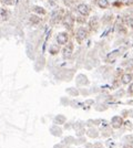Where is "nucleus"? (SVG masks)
<instances>
[{
    "label": "nucleus",
    "instance_id": "obj_7",
    "mask_svg": "<svg viewBox=\"0 0 133 148\" xmlns=\"http://www.w3.org/2000/svg\"><path fill=\"white\" fill-rule=\"evenodd\" d=\"M98 6H99L100 8H102V9L108 8L109 1L108 0H98Z\"/></svg>",
    "mask_w": 133,
    "mask_h": 148
},
{
    "label": "nucleus",
    "instance_id": "obj_10",
    "mask_svg": "<svg viewBox=\"0 0 133 148\" xmlns=\"http://www.w3.org/2000/svg\"><path fill=\"white\" fill-rule=\"evenodd\" d=\"M120 123H121V118H120V117H118V116L114 117V118H113V121H112V124H113V126H114V127H119V126H120Z\"/></svg>",
    "mask_w": 133,
    "mask_h": 148
},
{
    "label": "nucleus",
    "instance_id": "obj_6",
    "mask_svg": "<svg viewBox=\"0 0 133 148\" xmlns=\"http://www.w3.org/2000/svg\"><path fill=\"white\" fill-rule=\"evenodd\" d=\"M9 11L8 10H6V9H1L0 10V17H1V19L2 20H7L9 18Z\"/></svg>",
    "mask_w": 133,
    "mask_h": 148
},
{
    "label": "nucleus",
    "instance_id": "obj_14",
    "mask_svg": "<svg viewBox=\"0 0 133 148\" xmlns=\"http://www.w3.org/2000/svg\"><path fill=\"white\" fill-rule=\"evenodd\" d=\"M51 50H52V52H51V53H53V54H56V53L58 52V50H57V47H56V45H51Z\"/></svg>",
    "mask_w": 133,
    "mask_h": 148
},
{
    "label": "nucleus",
    "instance_id": "obj_13",
    "mask_svg": "<svg viewBox=\"0 0 133 148\" xmlns=\"http://www.w3.org/2000/svg\"><path fill=\"white\" fill-rule=\"evenodd\" d=\"M3 1V3H6L7 6H12V5H15V0H2Z\"/></svg>",
    "mask_w": 133,
    "mask_h": 148
},
{
    "label": "nucleus",
    "instance_id": "obj_1",
    "mask_svg": "<svg viewBox=\"0 0 133 148\" xmlns=\"http://www.w3.org/2000/svg\"><path fill=\"white\" fill-rule=\"evenodd\" d=\"M87 38V30L84 28H79L77 31V40L79 42L83 41Z\"/></svg>",
    "mask_w": 133,
    "mask_h": 148
},
{
    "label": "nucleus",
    "instance_id": "obj_9",
    "mask_svg": "<svg viewBox=\"0 0 133 148\" xmlns=\"http://www.w3.org/2000/svg\"><path fill=\"white\" fill-rule=\"evenodd\" d=\"M71 52H72V44H69V48L66 47V49H64V58H66V57H70Z\"/></svg>",
    "mask_w": 133,
    "mask_h": 148
},
{
    "label": "nucleus",
    "instance_id": "obj_17",
    "mask_svg": "<svg viewBox=\"0 0 133 148\" xmlns=\"http://www.w3.org/2000/svg\"><path fill=\"white\" fill-rule=\"evenodd\" d=\"M129 92H130V93H132V94H133V84L131 85V86H130V89H129Z\"/></svg>",
    "mask_w": 133,
    "mask_h": 148
},
{
    "label": "nucleus",
    "instance_id": "obj_2",
    "mask_svg": "<svg viewBox=\"0 0 133 148\" xmlns=\"http://www.w3.org/2000/svg\"><path fill=\"white\" fill-rule=\"evenodd\" d=\"M78 11H79V13H81L82 16H88L89 12H90V8H89L85 3H81V5L78 6Z\"/></svg>",
    "mask_w": 133,
    "mask_h": 148
},
{
    "label": "nucleus",
    "instance_id": "obj_11",
    "mask_svg": "<svg viewBox=\"0 0 133 148\" xmlns=\"http://www.w3.org/2000/svg\"><path fill=\"white\" fill-rule=\"evenodd\" d=\"M131 79H132V76L130 74H125L124 76L122 77V82L124 83V84H126V83H129L131 81Z\"/></svg>",
    "mask_w": 133,
    "mask_h": 148
},
{
    "label": "nucleus",
    "instance_id": "obj_8",
    "mask_svg": "<svg viewBox=\"0 0 133 148\" xmlns=\"http://www.w3.org/2000/svg\"><path fill=\"white\" fill-rule=\"evenodd\" d=\"M30 22L33 23V25H37V23L40 22V18L38 16H36V15H33V16L30 17Z\"/></svg>",
    "mask_w": 133,
    "mask_h": 148
},
{
    "label": "nucleus",
    "instance_id": "obj_5",
    "mask_svg": "<svg viewBox=\"0 0 133 148\" xmlns=\"http://www.w3.org/2000/svg\"><path fill=\"white\" fill-rule=\"evenodd\" d=\"M59 19H60L59 11H53V12H52V15H51V18H50V21H51V23H58Z\"/></svg>",
    "mask_w": 133,
    "mask_h": 148
},
{
    "label": "nucleus",
    "instance_id": "obj_12",
    "mask_svg": "<svg viewBox=\"0 0 133 148\" xmlns=\"http://www.w3.org/2000/svg\"><path fill=\"white\" fill-rule=\"evenodd\" d=\"M33 10H34L36 12H38V13H40V15H44V13H46V10H44V9H42L41 7H38V6H36V7H33Z\"/></svg>",
    "mask_w": 133,
    "mask_h": 148
},
{
    "label": "nucleus",
    "instance_id": "obj_16",
    "mask_svg": "<svg viewBox=\"0 0 133 148\" xmlns=\"http://www.w3.org/2000/svg\"><path fill=\"white\" fill-rule=\"evenodd\" d=\"M63 1H64V3H66V5H70V3L72 2V0H63Z\"/></svg>",
    "mask_w": 133,
    "mask_h": 148
},
{
    "label": "nucleus",
    "instance_id": "obj_15",
    "mask_svg": "<svg viewBox=\"0 0 133 148\" xmlns=\"http://www.w3.org/2000/svg\"><path fill=\"white\" fill-rule=\"evenodd\" d=\"M129 25L133 29V18H131V19L129 20Z\"/></svg>",
    "mask_w": 133,
    "mask_h": 148
},
{
    "label": "nucleus",
    "instance_id": "obj_3",
    "mask_svg": "<svg viewBox=\"0 0 133 148\" xmlns=\"http://www.w3.org/2000/svg\"><path fill=\"white\" fill-rule=\"evenodd\" d=\"M57 41L59 44H66L68 42V33L66 32H61L57 35Z\"/></svg>",
    "mask_w": 133,
    "mask_h": 148
},
{
    "label": "nucleus",
    "instance_id": "obj_4",
    "mask_svg": "<svg viewBox=\"0 0 133 148\" xmlns=\"http://www.w3.org/2000/svg\"><path fill=\"white\" fill-rule=\"evenodd\" d=\"M73 17L71 16L70 13H68L66 17H64V19H63V23L66 27H72L73 25Z\"/></svg>",
    "mask_w": 133,
    "mask_h": 148
}]
</instances>
